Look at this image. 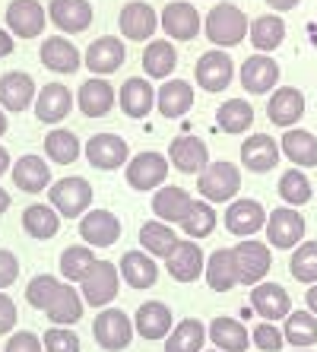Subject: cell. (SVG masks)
Listing matches in <instances>:
<instances>
[{
  "instance_id": "4fadbf2b",
  "label": "cell",
  "mask_w": 317,
  "mask_h": 352,
  "mask_svg": "<svg viewBox=\"0 0 317 352\" xmlns=\"http://www.w3.org/2000/svg\"><path fill=\"white\" fill-rule=\"evenodd\" d=\"M165 270H168L171 279H178V283H194V279H200L206 270V254L200 251L197 241L181 238L178 248L165 257Z\"/></svg>"
},
{
  "instance_id": "83f0119b",
  "label": "cell",
  "mask_w": 317,
  "mask_h": 352,
  "mask_svg": "<svg viewBox=\"0 0 317 352\" xmlns=\"http://www.w3.org/2000/svg\"><path fill=\"white\" fill-rule=\"evenodd\" d=\"M114 102H118V92H114V86L105 76L86 80L80 86V96H76V105H80V111L86 118H105L114 108Z\"/></svg>"
},
{
  "instance_id": "484cf974",
  "label": "cell",
  "mask_w": 317,
  "mask_h": 352,
  "mask_svg": "<svg viewBox=\"0 0 317 352\" xmlns=\"http://www.w3.org/2000/svg\"><path fill=\"white\" fill-rule=\"evenodd\" d=\"M41 64L54 70V74H76L83 67V54L70 38L64 35H51V38L41 41V51H39Z\"/></svg>"
},
{
  "instance_id": "5b68a950",
  "label": "cell",
  "mask_w": 317,
  "mask_h": 352,
  "mask_svg": "<svg viewBox=\"0 0 317 352\" xmlns=\"http://www.w3.org/2000/svg\"><path fill=\"white\" fill-rule=\"evenodd\" d=\"M118 289H121V273H118V263H111V261H96V267L80 283L83 302L92 305V308L111 305L118 298Z\"/></svg>"
},
{
  "instance_id": "277c9868",
  "label": "cell",
  "mask_w": 317,
  "mask_h": 352,
  "mask_svg": "<svg viewBox=\"0 0 317 352\" xmlns=\"http://www.w3.org/2000/svg\"><path fill=\"white\" fill-rule=\"evenodd\" d=\"M232 257H235V270H238V286H257L263 283L270 273V245L263 241H254V238H244L232 248Z\"/></svg>"
},
{
  "instance_id": "816d5d0a",
  "label": "cell",
  "mask_w": 317,
  "mask_h": 352,
  "mask_svg": "<svg viewBox=\"0 0 317 352\" xmlns=\"http://www.w3.org/2000/svg\"><path fill=\"white\" fill-rule=\"evenodd\" d=\"M41 346L45 352H80V336L70 327H51L41 336Z\"/></svg>"
},
{
  "instance_id": "ba28073f",
  "label": "cell",
  "mask_w": 317,
  "mask_h": 352,
  "mask_svg": "<svg viewBox=\"0 0 317 352\" xmlns=\"http://www.w3.org/2000/svg\"><path fill=\"white\" fill-rule=\"evenodd\" d=\"M168 156H162V153H155V149H149V153H137V156L127 162V184H131L133 190H159L165 184V178H168Z\"/></svg>"
},
{
  "instance_id": "f5cc1de1",
  "label": "cell",
  "mask_w": 317,
  "mask_h": 352,
  "mask_svg": "<svg viewBox=\"0 0 317 352\" xmlns=\"http://www.w3.org/2000/svg\"><path fill=\"white\" fill-rule=\"evenodd\" d=\"M251 343L257 346V349L263 352H279L285 343V336L283 330L276 327V324H270V320H263V324H257V327L251 330Z\"/></svg>"
},
{
  "instance_id": "4316f807",
  "label": "cell",
  "mask_w": 317,
  "mask_h": 352,
  "mask_svg": "<svg viewBox=\"0 0 317 352\" xmlns=\"http://www.w3.org/2000/svg\"><path fill=\"white\" fill-rule=\"evenodd\" d=\"M118 105L127 118L140 121V118H146L149 111L155 108V89L153 82L146 76H131V80H124L121 92H118Z\"/></svg>"
},
{
  "instance_id": "9c48e42d",
  "label": "cell",
  "mask_w": 317,
  "mask_h": 352,
  "mask_svg": "<svg viewBox=\"0 0 317 352\" xmlns=\"http://www.w3.org/2000/svg\"><path fill=\"white\" fill-rule=\"evenodd\" d=\"M305 238V216L295 210V206H279L267 216V241L270 248H279V251H292L301 245Z\"/></svg>"
},
{
  "instance_id": "f546056e",
  "label": "cell",
  "mask_w": 317,
  "mask_h": 352,
  "mask_svg": "<svg viewBox=\"0 0 317 352\" xmlns=\"http://www.w3.org/2000/svg\"><path fill=\"white\" fill-rule=\"evenodd\" d=\"M118 273H121V279L131 289H149V286H155V279H159V263H155V257H149L146 251L140 248V251H127V254L118 261Z\"/></svg>"
},
{
  "instance_id": "9f6ffc18",
  "label": "cell",
  "mask_w": 317,
  "mask_h": 352,
  "mask_svg": "<svg viewBox=\"0 0 317 352\" xmlns=\"http://www.w3.org/2000/svg\"><path fill=\"white\" fill-rule=\"evenodd\" d=\"M17 327V302L7 292H0V336Z\"/></svg>"
},
{
  "instance_id": "bcb514c9",
  "label": "cell",
  "mask_w": 317,
  "mask_h": 352,
  "mask_svg": "<svg viewBox=\"0 0 317 352\" xmlns=\"http://www.w3.org/2000/svg\"><path fill=\"white\" fill-rule=\"evenodd\" d=\"M92 267H96V254H92L89 245L64 248V254H61V276H64L67 283H83Z\"/></svg>"
},
{
  "instance_id": "e7e4bbea",
  "label": "cell",
  "mask_w": 317,
  "mask_h": 352,
  "mask_svg": "<svg viewBox=\"0 0 317 352\" xmlns=\"http://www.w3.org/2000/svg\"><path fill=\"white\" fill-rule=\"evenodd\" d=\"M295 352H311V349H295Z\"/></svg>"
},
{
  "instance_id": "30bf717a",
  "label": "cell",
  "mask_w": 317,
  "mask_h": 352,
  "mask_svg": "<svg viewBox=\"0 0 317 352\" xmlns=\"http://www.w3.org/2000/svg\"><path fill=\"white\" fill-rule=\"evenodd\" d=\"M194 76H197V86L204 92H222L235 80V60L228 58L222 48H212L206 54H200V60L194 67Z\"/></svg>"
},
{
  "instance_id": "5bb4252c",
  "label": "cell",
  "mask_w": 317,
  "mask_h": 352,
  "mask_svg": "<svg viewBox=\"0 0 317 352\" xmlns=\"http://www.w3.org/2000/svg\"><path fill=\"white\" fill-rule=\"evenodd\" d=\"M267 210L261 206V200H251V197H241V200H232V206L226 210V229L238 238H251L261 229H267Z\"/></svg>"
},
{
  "instance_id": "94428289",
  "label": "cell",
  "mask_w": 317,
  "mask_h": 352,
  "mask_svg": "<svg viewBox=\"0 0 317 352\" xmlns=\"http://www.w3.org/2000/svg\"><path fill=\"white\" fill-rule=\"evenodd\" d=\"M10 168H13V159H10V153L3 146H0V175H7Z\"/></svg>"
},
{
  "instance_id": "60d3db41",
  "label": "cell",
  "mask_w": 317,
  "mask_h": 352,
  "mask_svg": "<svg viewBox=\"0 0 317 352\" xmlns=\"http://www.w3.org/2000/svg\"><path fill=\"white\" fill-rule=\"evenodd\" d=\"M248 38H251V45L257 48V54H270V51H276L279 45H283V38H285L283 16H276V13H263V16H257L251 23V29H248Z\"/></svg>"
},
{
  "instance_id": "836d02e7",
  "label": "cell",
  "mask_w": 317,
  "mask_h": 352,
  "mask_svg": "<svg viewBox=\"0 0 317 352\" xmlns=\"http://www.w3.org/2000/svg\"><path fill=\"white\" fill-rule=\"evenodd\" d=\"M279 149L289 162H295V168H317V137L311 131H301V127L285 131Z\"/></svg>"
},
{
  "instance_id": "74e56055",
  "label": "cell",
  "mask_w": 317,
  "mask_h": 352,
  "mask_svg": "<svg viewBox=\"0 0 317 352\" xmlns=\"http://www.w3.org/2000/svg\"><path fill=\"white\" fill-rule=\"evenodd\" d=\"M83 308H86V302H83L80 289H74V283H64L61 295H57L54 302H51V308L45 311V318H48L54 327H74L76 320L83 318Z\"/></svg>"
},
{
  "instance_id": "7402d4cb",
  "label": "cell",
  "mask_w": 317,
  "mask_h": 352,
  "mask_svg": "<svg viewBox=\"0 0 317 352\" xmlns=\"http://www.w3.org/2000/svg\"><path fill=\"white\" fill-rule=\"evenodd\" d=\"M48 19L64 35L86 32V29L92 25V3L89 0H51L48 3Z\"/></svg>"
},
{
  "instance_id": "ffe728a7",
  "label": "cell",
  "mask_w": 317,
  "mask_h": 352,
  "mask_svg": "<svg viewBox=\"0 0 317 352\" xmlns=\"http://www.w3.org/2000/svg\"><path fill=\"white\" fill-rule=\"evenodd\" d=\"M80 238L89 248H111L121 238V219L111 210H89L80 219Z\"/></svg>"
},
{
  "instance_id": "b9f144b4",
  "label": "cell",
  "mask_w": 317,
  "mask_h": 352,
  "mask_svg": "<svg viewBox=\"0 0 317 352\" xmlns=\"http://www.w3.org/2000/svg\"><path fill=\"white\" fill-rule=\"evenodd\" d=\"M23 229L25 235L39 238V241H51L61 232V216L51 204H32L23 210Z\"/></svg>"
},
{
  "instance_id": "03108f58",
  "label": "cell",
  "mask_w": 317,
  "mask_h": 352,
  "mask_svg": "<svg viewBox=\"0 0 317 352\" xmlns=\"http://www.w3.org/2000/svg\"><path fill=\"white\" fill-rule=\"evenodd\" d=\"M210 352H219V349H210Z\"/></svg>"
},
{
  "instance_id": "7dc6e473",
  "label": "cell",
  "mask_w": 317,
  "mask_h": 352,
  "mask_svg": "<svg viewBox=\"0 0 317 352\" xmlns=\"http://www.w3.org/2000/svg\"><path fill=\"white\" fill-rule=\"evenodd\" d=\"M216 210H212V204H206V200H194V206H190V213L184 216V222H181V229H184V235L190 238V241H200V238H210L212 232H216Z\"/></svg>"
},
{
  "instance_id": "8fae6325",
  "label": "cell",
  "mask_w": 317,
  "mask_h": 352,
  "mask_svg": "<svg viewBox=\"0 0 317 352\" xmlns=\"http://www.w3.org/2000/svg\"><path fill=\"white\" fill-rule=\"evenodd\" d=\"M159 25H162V32L168 35V41H190L200 35L204 19H200L194 3H187V0H171L168 7L162 10V16H159Z\"/></svg>"
},
{
  "instance_id": "6f0895ef",
  "label": "cell",
  "mask_w": 317,
  "mask_h": 352,
  "mask_svg": "<svg viewBox=\"0 0 317 352\" xmlns=\"http://www.w3.org/2000/svg\"><path fill=\"white\" fill-rule=\"evenodd\" d=\"M13 54V35L10 29H0V58H10Z\"/></svg>"
},
{
  "instance_id": "d6986e66",
  "label": "cell",
  "mask_w": 317,
  "mask_h": 352,
  "mask_svg": "<svg viewBox=\"0 0 317 352\" xmlns=\"http://www.w3.org/2000/svg\"><path fill=\"white\" fill-rule=\"evenodd\" d=\"M168 162L178 168L181 175H200L210 165V149H206V143L200 137H190V133H184V137H175L168 146Z\"/></svg>"
},
{
  "instance_id": "d4e9b609",
  "label": "cell",
  "mask_w": 317,
  "mask_h": 352,
  "mask_svg": "<svg viewBox=\"0 0 317 352\" xmlns=\"http://www.w3.org/2000/svg\"><path fill=\"white\" fill-rule=\"evenodd\" d=\"M238 76H241V86L251 96H267L279 82V64L270 54H251L241 64V74Z\"/></svg>"
},
{
  "instance_id": "7c38bea8",
  "label": "cell",
  "mask_w": 317,
  "mask_h": 352,
  "mask_svg": "<svg viewBox=\"0 0 317 352\" xmlns=\"http://www.w3.org/2000/svg\"><path fill=\"white\" fill-rule=\"evenodd\" d=\"M45 23H48V13L39 0H10L7 7V29L13 38H39L45 32Z\"/></svg>"
},
{
  "instance_id": "680465c9",
  "label": "cell",
  "mask_w": 317,
  "mask_h": 352,
  "mask_svg": "<svg viewBox=\"0 0 317 352\" xmlns=\"http://www.w3.org/2000/svg\"><path fill=\"white\" fill-rule=\"evenodd\" d=\"M301 0H267L270 10H276V13H285V10H295Z\"/></svg>"
},
{
  "instance_id": "681fc988",
  "label": "cell",
  "mask_w": 317,
  "mask_h": 352,
  "mask_svg": "<svg viewBox=\"0 0 317 352\" xmlns=\"http://www.w3.org/2000/svg\"><path fill=\"white\" fill-rule=\"evenodd\" d=\"M289 273H292L298 283H317V241H301L292 251V261H289Z\"/></svg>"
},
{
  "instance_id": "44dd1931",
  "label": "cell",
  "mask_w": 317,
  "mask_h": 352,
  "mask_svg": "<svg viewBox=\"0 0 317 352\" xmlns=\"http://www.w3.org/2000/svg\"><path fill=\"white\" fill-rule=\"evenodd\" d=\"M267 118L276 124V127L292 131L295 124L305 118V96H301V89H295V86H279V89H273V96H270V102H267Z\"/></svg>"
},
{
  "instance_id": "7a4b0ae2",
  "label": "cell",
  "mask_w": 317,
  "mask_h": 352,
  "mask_svg": "<svg viewBox=\"0 0 317 352\" xmlns=\"http://www.w3.org/2000/svg\"><path fill=\"white\" fill-rule=\"evenodd\" d=\"M197 190L206 204H228L235 200V194L241 190V172L235 162H210L204 172L197 175Z\"/></svg>"
},
{
  "instance_id": "52a82bcc",
  "label": "cell",
  "mask_w": 317,
  "mask_h": 352,
  "mask_svg": "<svg viewBox=\"0 0 317 352\" xmlns=\"http://www.w3.org/2000/svg\"><path fill=\"white\" fill-rule=\"evenodd\" d=\"M133 320L121 311V308H105L102 314H96V324H92V336L96 343L105 352H121L131 346L133 340Z\"/></svg>"
},
{
  "instance_id": "d590c367",
  "label": "cell",
  "mask_w": 317,
  "mask_h": 352,
  "mask_svg": "<svg viewBox=\"0 0 317 352\" xmlns=\"http://www.w3.org/2000/svg\"><path fill=\"white\" fill-rule=\"evenodd\" d=\"M178 67V48L168 38H153L143 51V74L149 80H168L171 70Z\"/></svg>"
},
{
  "instance_id": "e575fe53",
  "label": "cell",
  "mask_w": 317,
  "mask_h": 352,
  "mask_svg": "<svg viewBox=\"0 0 317 352\" xmlns=\"http://www.w3.org/2000/svg\"><path fill=\"white\" fill-rule=\"evenodd\" d=\"M206 336V324L200 318H184L178 320L171 333L165 336V352H204Z\"/></svg>"
},
{
  "instance_id": "ab89813d",
  "label": "cell",
  "mask_w": 317,
  "mask_h": 352,
  "mask_svg": "<svg viewBox=\"0 0 317 352\" xmlns=\"http://www.w3.org/2000/svg\"><path fill=\"white\" fill-rule=\"evenodd\" d=\"M210 289L216 292H228V289L238 286V270H235V257H232V248H216L210 257H206V270H204Z\"/></svg>"
},
{
  "instance_id": "e0dca14e",
  "label": "cell",
  "mask_w": 317,
  "mask_h": 352,
  "mask_svg": "<svg viewBox=\"0 0 317 352\" xmlns=\"http://www.w3.org/2000/svg\"><path fill=\"white\" fill-rule=\"evenodd\" d=\"M35 96H39V86L23 70H7L0 76V108L3 111H17L19 115V111L35 105Z\"/></svg>"
},
{
  "instance_id": "1f68e13d",
  "label": "cell",
  "mask_w": 317,
  "mask_h": 352,
  "mask_svg": "<svg viewBox=\"0 0 317 352\" xmlns=\"http://www.w3.org/2000/svg\"><path fill=\"white\" fill-rule=\"evenodd\" d=\"M190 206H194V197L187 194L184 188H175V184L159 188V190H155V197H153L155 219L168 222V226H181V222H184V216L190 213Z\"/></svg>"
},
{
  "instance_id": "91938a15",
  "label": "cell",
  "mask_w": 317,
  "mask_h": 352,
  "mask_svg": "<svg viewBox=\"0 0 317 352\" xmlns=\"http://www.w3.org/2000/svg\"><path fill=\"white\" fill-rule=\"evenodd\" d=\"M305 302H308V311L317 318V283L308 289V295H305Z\"/></svg>"
},
{
  "instance_id": "be15d7a7",
  "label": "cell",
  "mask_w": 317,
  "mask_h": 352,
  "mask_svg": "<svg viewBox=\"0 0 317 352\" xmlns=\"http://www.w3.org/2000/svg\"><path fill=\"white\" fill-rule=\"evenodd\" d=\"M7 127H10V121H7V111H3V108H0V137H3V133H7Z\"/></svg>"
},
{
  "instance_id": "ee69618b",
  "label": "cell",
  "mask_w": 317,
  "mask_h": 352,
  "mask_svg": "<svg viewBox=\"0 0 317 352\" xmlns=\"http://www.w3.org/2000/svg\"><path fill=\"white\" fill-rule=\"evenodd\" d=\"M216 124H219L226 133H248V127L254 124L251 102H244V98H228V102H222L219 111H216Z\"/></svg>"
},
{
  "instance_id": "cb8c5ba5",
  "label": "cell",
  "mask_w": 317,
  "mask_h": 352,
  "mask_svg": "<svg viewBox=\"0 0 317 352\" xmlns=\"http://www.w3.org/2000/svg\"><path fill=\"white\" fill-rule=\"evenodd\" d=\"M279 153H283V149H279V143L273 137H267V133H254V137H248L241 143V165L254 175H267V172L276 168Z\"/></svg>"
},
{
  "instance_id": "9a60e30c",
  "label": "cell",
  "mask_w": 317,
  "mask_h": 352,
  "mask_svg": "<svg viewBox=\"0 0 317 352\" xmlns=\"http://www.w3.org/2000/svg\"><path fill=\"white\" fill-rule=\"evenodd\" d=\"M124 58H127V48L118 35H102L86 48L83 54V64L92 70V76H108L114 70H121Z\"/></svg>"
},
{
  "instance_id": "db71d44e",
  "label": "cell",
  "mask_w": 317,
  "mask_h": 352,
  "mask_svg": "<svg viewBox=\"0 0 317 352\" xmlns=\"http://www.w3.org/2000/svg\"><path fill=\"white\" fill-rule=\"evenodd\" d=\"M3 352H45V346H41V340L32 330H19V333H13L7 340V349Z\"/></svg>"
},
{
  "instance_id": "4dcf8cb0",
  "label": "cell",
  "mask_w": 317,
  "mask_h": 352,
  "mask_svg": "<svg viewBox=\"0 0 317 352\" xmlns=\"http://www.w3.org/2000/svg\"><path fill=\"white\" fill-rule=\"evenodd\" d=\"M171 320H175V314L165 302H146L133 314V330L143 340H165L171 333Z\"/></svg>"
},
{
  "instance_id": "2e32d148",
  "label": "cell",
  "mask_w": 317,
  "mask_h": 352,
  "mask_svg": "<svg viewBox=\"0 0 317 352\" xmlns=\"http://www.w3.org/2000/svg\"><path fill=\"white\" fill-rule=\"evenodd\" d=\"M118 25H121V35L131 41H149L159 29V13L149 7L146 0H131L121 7V16H118Z\"/></svg>"
},
{
  "instance_id": "11a10c76",
  "label": "cell",
  "mask_w": 317,
  "mask_h": 352,
  "mask_svg": "<svg viewBox=\"0 0 317 352\" xmlns=\"http://www.w3.org/2000/svg\"><path fill=\"white\" fill-rule=\"evenodd\" d=\"M17 276H19L17 254H13V251H7V248H0V292L13 286V283H17Z\"/></svg>"
},
{
  "instance_id": "8992f818",
  "label": "cell",
  "mask_w": 317,
  "mask_h": 352,
  "mask_svg": "<svg viewBox=\"0 0 317 352\" xmlns=\"http://www.w3.org/2000/svg\"><path fill=\"white\" fill-rule=\"evenodd\" d=\"M83 156L92 168L98 172H118L121 165L131 162V146H127V140L118 137V133H96V137L86 140V146H83Z\"/></svg>"
},
{
  "instance_id": "603a6c76",
  "label": "cell",
  "mask_w": 317,
  "mask_h": 352,
  "mask_svg": "<svg viewBox=\"0 0 317 352\" xmlns=\"http://www.w3.org/2000/svg\"><path fill=\"white\" fill-rule=\"evenodd\" d=\"M35 118L41 124H61L67 115H70V108H74V96L67 89L64 82H45L35 96Z\"/></svg>"
},
{
  "instance_id": "6125c7cd",
  "label": "cell",
  "mask_w": 317,
  "mask_h": 352,
  "mask_svg": "<svg viewBox=\"0 0 317 352\" xmlns=\"http://www.w3.org/2000/svg\"><path fill=\"white\" fill-rule=\"evenodd\" d=\"M7 210H10V194H7L3 188H0V216L7 213Z\"/></svg>"
},
{
  "instance_id": "7bdbcfd3",
  "label": "cell",
  "mask_w": 317,
  "mask_h": 352,
  "mask_svg": "<svg viewBox=\"0 0 317 352\" xmlns=\"http://www.w3.org/2000/svg\"><path fill=\"white\" fill-rule=\"evenodd\" d=\"M83 153V143L74 131H64V127H57L45 137V156L51 159L54 165H70L76 162Z\"/></svg>"
},
{
  "instance_id": "8d00e7d4",
  "label": "cell",
  "mask_w": 317,
  "mask_h": 352,
  "mask_svg": "<svg viewBox=\"0 0 317 352\" xmlns=\"http://www.w3.org/2000/svg\"><path fill=\"white\" fill-rule=\"evenodd\" d=\"M206 336H210L219 352H248L251 346V336H248V327L235 318H216L206 327Z\"/></svg>"
},
{
  "instance_id": "f1b7e54d",
  "label": "cell",
  "mask_w": 317,
  "mask_h": 352,
  "mask_svg": "<svg viewBox=\"0 0 317 352\" xmlns=\"http://www.w3.org/2000/svg\"><path fill=\"white\" fill-rule=\"evenodd\" d=\"M194 105V86L187 80H165L155 92V108H159V115L168 118V121H178L190 111Z\"/></svg>"
},
{
  "instance_id": "3957f363",
  "label": "cell",
  "mask_w": 317,
  "mask_h": 352,
  "mask_svg": "<svg viewBox=\"0 0 317 352\" xmlns=\"http://www.w3.org/2000/svg\"><path fill=\"white\" fill-rule=\"evenodd\" d=\"M48 200L61 219H83L92 204V184L86 178H80V175L61 178L48 188Z\"/></svg>"
},
{
  "instance_id": "ac0fdd59",
  "label": "cell",
  "mask_w": 317,
  "mask_h": 352,
  "mask_svg": "<svg viewBox=\"0 0 317 352\" xmlns=\"http://www.w3.org/2000/svg\"><path fill=\"white\" fill-rule=\"evenodd\" d=\"M251 308L263 320L276 324V320H285L292 314V298H289V292L279 283H257L251 289Z\"/></svg>"
},
{
  "instance_id": "f6af8a7d",
  "label": "cell",
  "mask_w": 317,
  "mask_h": 352,
  "mask_svg": "<svg viewBox=\"0 0 317 352\" xmlns=\"http://www.w3.org/2000/svg\"><path fill=\"white\" fill-rule=\"evenodd\" d=\"M283 336L285 343H292L295 349H311L317 343V318L311 311H292L285 318Z\"/></svg>"
},
{
  "instance_id": "f35d334b",
  "label": "cell",
  "mask_w": 317,
  "mask_h": 352,
  "mask_svg": "<svg viewBox=\"0 0 317 352\" xmlns=\"http://www.w3.org/2000/svg\"><path fill=\"white\" fill-rule=\"evenodd\" d=\"M181 238L175 235V226L162 219H153V222H143V229H140V248L146 251L149 257H168L175 248H178Z\"/></svg>"
},
{
  "instance_id": "6da1fadb",
  "label": "cell",
  "mask_w": 317,
  "mask_h": 352,
  "mask_svg": "<svg viewBox=\"0 0 317 352\" xmlns=\"http://www.w3.org/2000/svg\"><path fill=\"white\" fill-rule=\"evenodd\" d=\"M248 29H251V23L241 13V7L226 3V0L216 3L204 19V32L216 48H235V45H241L248 38Z\"/></svg>"
},
{
  "instance_id": "d6a6232c",
  "label": "cell",
  "mask_w": 317,
  "mask_h": 352,
  "mask_svg": "<svg viewBox=\"0 0 317 352\" xmlns=\"http://www.w3.org/2000/svg\"><path fill=\"white\" fill-rule=\"evenodd\" d=\"M10 175H13V184L25 194H41L45 188H51V165L41 156H23L19 162H13Z\"/></svg>"
},
{
  "instance_id": "f907efd6",
  "label": "cell",
  "mask_w": 317,
  "mask_h": 352,
  "mask_svg": "<svg viewBox=\"0 0 317 352\" xmlns=\"http://www.w3.org/2000/svg\"><path fill=\"white\" fill-rule=\"evenodd\" d=\"M61 279L57 276H48V273H39V276L25 286V302L32 305V308H39V311H48L51 302H54L57 295H61Z\"/></svg>"
},
{
  "instance_id": "c3c4849f",
  "label": "cell",
  "mask_w": 317,
  "mask_h": 352,
  "mask_svg": "<svg viewBox=\"0 0 317 352\" xmlns=\"http://www.w3.org/2000/svg\"><path fill=\"white\" fill-rule=\"evenodd\" d=\"M276 190H279V197H283L285 206H305L311 200V194H314L308 175L301 172V168H289V172H283Z\"/></svg>"
}]
</instances>
